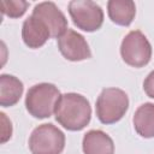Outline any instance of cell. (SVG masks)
<instances>
[{"mask_svg": "<svg viewBox=\"0 0 154 154\" xmlns=\"http://www.w3.org/2000/svg\"><path fill=\"white\" fill-rule=\"evenodd\" d=\"M1 116V143H5L6 141H8L11 138L12 135V125L11 122L7 119L5 113H0Z\"/></svg>", "mask_w": 154, "mask_h": 154, "instance_id": "cell-15", "label": "cell"}, {"mask_svg": "<svg viewBox=\"0 0 154 154\" xmlns=\"http://www.w3.org/2000/svg\"><path fill=\"white\" fill-rule=\"evenodd\" d=\"M49 37L51 32L48 28L36 16L31 14L24 20L22 28V38L29 48H40Z\"/></svg>", "mask_w": 154, "mask_h": 154, "instance_id": "cell-9", "label": "cell"}, {"mask_svg": "<svg viewBox=\"0 0 154 154\" xmlns=\"http://www.w3.org/2000/svg\"><path fill=\"white\" fill-rule=\"evenodd\" d=\"M84 154H114L112 138L101 130H90L83 137Z\"/></svg>", "mask_w": 154, "mask_h": 154, "instance_id": "cell-10", "label": "cell"}, {"mask_svg": "<svg viewBox=\"0 0 154 154\" xmlns=\"http://www.w3.org/2000/svg\"><path fill=\"white\" fill-rule=\"evenodd\" d=\"M60 91L54 84L40 83L32 85L25 97L26 111L35 118L43 119L51 117L57 108Z\"/></svg>", "mask_w": 154, "mask_h": 154, "instance_id": "cell-2", "label": "cell"}, {"mask_svg": "<svg viewBox=\"0 0 154 154\" xmlns=\"http://www.w3.org/2000/svg\"><path fill=\"white\" fill-rule=\"evenodd\" d=\"M32 14L40 18L46 24L51 32V37L59 38L67 30V19L52 1L37 4L32 10Z\"/></svg>", "mask_w": 154, "mask_h": 154, "instance_id": "cell-8", "label": "cell"}, {"mask_svg": "<svg viewBox=\"0 0 154 154\" xmlns=\"http://www.w3.org/2000/svg\"><path fill=\"white\" fill-rule=\"evenodd\" d=\"M29 6L28 1L22 0H1L0 8L4 14L11 18H19L22 17Z\"/></svg>", "mask_w": 154, "mask_h": 154, "instance_id": "cell-14", "label": "cell"}, {"mask_svg": "<svg viewBox=\"0 0 154 154\" xmlns=\"http://www.w3.org/2000/svg\"><path fill=\"white\" fill-rule=\"evenodd\" d=\"M143 90L149 97L154 99V70L146 77L143 82Z\"/></svg>", "mask_w": 154, "mask_h": 154, "instance_id": "cell-16", "label": "cell"}, {"mask_svg": "<svg viewBox=\"0 0 154 154\" xmlns=\"http://www.w3.org/2000/svg\"><path fill=\"white\" fill-rule=\"evenodd\" d=\"M108 17L113 23L128 26L132 23L136 14L135 2L131 0H111L107 4Z\"/></svg>", "mask_w": 154, "mask_h": 154, "instance_id": "cell-11", "label": "cell"}, {"mask_svg": "<svg viewBox=\"0 0 154 154\" xmlns=\"http://www.w3.org/2000/svg\"><path fill=\"white\" fill-rule=\"evenodd\" d=\"M23 94V83L14 76H0V105L10 107L16 105Z\"/></svg>", "mask_w": 154, "mask_h": 154, "instance_id": "cell-12", "label": "cell"}, {"mask_svg": "<svg viewBox=\"0 0 154 154\" xmlns=\"http://www.w3.org/2000/svg\"><path fill=\"white\" fill-rule=\"evenodd\" d=\"M129 108V97L118 88H105L96 100V116L102 124H113L123 118Z\"/></svg>", "mask_w": 154, "mask_h": 154, "instance_id": "cell-3", "label": "cell"}, {"mask_svg": "<svg viewBox=\"0 0 154 154\" xmlns=\"http://www.w3.org/2000/svg\"><path fill=\"white\" fill-rule=\"evenodd\" d=\"M58 48L63 57L71 61H81L91 57L85 38L72 29H67L58 38Z\"/></svg>", "mask_w": 154, "mask_h": 154, "instance_id": "cell-7", "label": "cell"}, {"mask_svg": "<svg viewBox=\"0 0 154 154\" xmlns=\"http://www.w3.org/2000/svg\"><path fill=\"white\" fill-rule=\"evenodd\" d=\"M54 114L57 122L65 129L79 131L89 124L91 108L89 101L83 95L67 93L60 96Z\"/></svg>", "mask_w": 154, "mask_h": 154, "instance_id": "cell-1", "label": "cell"}, {"mask_svg": "<svg viewBox=\"0 0 154 154\" xmlns=\"http://www.w3.org/2000/svg\"><path fill=\"white\" fill-rule=\"evenodd\" d=\"M64 147L65 135L53 124L38 125L29 138V149L32 154H60Z\"/></svg>", "mask_w": 154, "mask_h": 154, "instance_id": "cell-4", "label": "cell"}, {"mask_svg": "<svg viewBox=\"0 0 154 154\" xmlns=\"http://www.w3.org/2000/svg\"><path fill=\"white\" fill-rule=\"evenodd\" d=\"M120 55L125 64L132 67H142L152 58V46L140 30H132L122 41Z\"/></svg>", "mask_w": 154, "mask_h": 154, "instance_id": "cell-5", "label": "cell"}, {"mask_svg": "<svg viewBox=\"0 0 154 154\" xmlns=\"http://www.w3.org/2000/svg\"><path fill=\"white\" fill-rule=\"evenodd\" d=\"M69 13L73 24L87 32L96 31L103 23V11L94 1L73 0L69 4Z\"/></svg>", "mask_w": 154, "mask_h": 154, "instance_id": "cell-6", "label": "cell"}, {"mask_svg": "<svg viewBox=\"0 0 154 154\" xmlns=\"http://www.w3.org/2000/svg\"><path fill=\"white\" fill-rule=\"evenodd\" d=\"M132 122L134 128L140 136L144 138L154 137V103L147 102L141 105L136 109Z\"/></svg>", "mask_w": 154, "mask_h": 154, "instance_id": "cell-13", "label": "cell"}]
</instances>
